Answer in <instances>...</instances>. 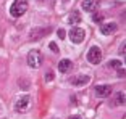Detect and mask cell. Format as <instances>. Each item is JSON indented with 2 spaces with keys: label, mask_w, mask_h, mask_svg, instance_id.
Instances as JSON below:
<instances>
[{
  "label": "cell",
  "mask_w": 126,
  "mask_h": 119,
  "mask_svg": "<svg viewBox=\"0 0 126 119\" xmlns=\"http://www.w3.org/2000/svg\"><path fill=\"white\" fill-rule=\"evenodd\" d=\"M116 31V24L115 23H107V24H102L100 26V32L104 34V36H110Z\"/></svg>",
  "instance_id": "9c48e42d"
},
{
  "label": "cell",
  "mask_w": 126,
  "mask_h": 119,
  "mask_svg": "<svg viewBox=\"0 0 126 119\" xmlns=\"http://www.w3.org/2000/svg\"><path fill=\"white\" fill-rule=\"evenodd\" d=\"M92 21L94 23H102L104 21V13H99V11H95L92 15Z\"/></svg>",
  "instance_id": "5bb4252c"
},
{
  "label": "cell",
  "mask_w": 126,
  "mask_h": 119,
  "mask_svg": "<svg viewBox=\"0 0 126 119\" xmlns=\"http://www.w3.org/2000/svg\"><path fill=\"white\" fill-rule=\"evenodd\" d=\"M87 60H89V63H92V64H99L100 61H102V52H100V48L97 45H94V47L89 48V52H87Z\"/></svg>",
  "instance_id": "277c9868"
},
{
  "label": "cell",
  "mask_w": 126,
  "mask_h": 119,
  "mask_svg": "<svg viewBox=\"0 0 126 119\" xmlns=\"http://www.w3.org/2000/svg\"><path fill=\"white\" fill-rule=\"evenodd\" d=\"M79 21H81L79 11H71L70 15H68V23H70V24H78Z\"/></svg>",
  "instance_id": "7c38bea8"
},
{
  "label": "cell",
  "mask_w": 126,
  "mask_h": 119,
  "mask_svg": "<svg viewBox=\"0 0 126 119\" xmlns=\"http://www.w3.org/2000/svg\"><path fill=\"white\" fill-rule=\"evenodd\" d=\"M123 103H125V93L123 92L115 93V103L113 105H123Z\"/></svg>",
  "instance_id": "4fadbf2b"
},
{
  "label": "cell",
  "mask_w": 126,
  "mask_h": 119,
  "mask_svg": "<svg viewBox=\"0 0 126 119\" xmlns=\"http://www.w3.org/2000/svg\"><path fill=\"white\" fill-rule=\"evenodd\" d=\"M71 68H73V63H71L70 60H62V61H60L58 63V71L60 72H70V69Z\"/></svg>",
  "instance_id": "8fae6325"
},
{
  "label": "cell",
  "mask_w": 126,
  "mask_h": 119,
  "mask_svg": "<svg viewBox=\"0 0 126 119\" xmlns=\"http://www.w3.org/2000/svg\"><path fill=\"white\" fill-rule=\"evenodd\" d=\"M89 82V76H86V74H79V76H74V77H71V84L76 87H82L86 85Z\"/></svg>",
  "instance_id": "52a82bcc"
},
{
  "label": "cell",
  "mask_w": 126,
  "mask_h": 119,
  "mask_svg": "<svg viewBox=\"0 0 126 119\" xmlns=\"http://www.w3.org/2000/svg\"><path fill=\"white\" fill-rule=\"evenodd\" d=\"M32 105V100H31L29 95H23V97H18V100L15 101V111L18 113H28Z\"/></svg>",
  "instance_id": "7a4b0ae2"
},
{
  "label": "cell",
  "mask_w": 126,
  "mask_h": 119,
  "mask_svg": "<svg viewBox=\"0 0 126 119\" xmlns=\"http://www.w3.org/2000/svg\"><path fill=\"white\" fill-rule=\"evenodd\" d=\"M81 7L84 11H95L99 7V0H82Z\"/></svg>",
  "instance_id": "ba28073f"
},
{
  "label": "cell",
  "mask_w": 126,
  "mask_h": 119,
  "mask_svg": "<svg viewBox=\"0 0 126 119\" xmlns=\"http://www.w3.org/2000/svg\"><path fill=\"white\" fill-rule=\"evenodd\" d=\"M37 2H41V3H45V2H50V0H37Z\"/></svg>",
  "instance_id": "7402d4cb"
},
{
  "label": "cell",
  "mask_w": 126,
  "mask_h": 119,
  "mask_svg": "<svg viewBox=\"0 0 126 119\" xmlns=\"http://www.w3.org/2000/svg\"><path fill=\"white\" fill-rule=\"evenodd\" d=\"M116 72H118V77H125V69H123V68H118Z\"/></svg>",
  "instance_id": "ac0fdd59"
},
{
  "label": "cell",
  "mask_w": 126,
  "mask_h": 119,
  "mask_svg": "<svg viewBox=\"0 0 126 119\" xmlns=\"http://www.w3.org/2000/svg\"><path fill=\"white\" fill-rule=\"evenodd\" d=\"M42 53L39 52V50H31L29 53H28V64H29L31 68H41L42 64Z\"/></svg>",
  "instance_id": "3957f363"
},
{
  "label": "cell",
  "mask_w": 126,
  "mask_h": 119,
  "mask_svg": "<svg viewBox=\"0 0 126 119\" xmlns=\"http://www.w3.org/2000/svg\"><path fill=\"white\" fill-rule=\"evenodd\" d=\"M45 79H47V81H52V79H53V74H52V72H48V74L45 76Z\"/></svg>",
  "instance_id": "ffe728a7"
},
{
  "label": "cell",
  "mask_w": 126,
  "mask_h": 119,
  "mask_svg": "<svg viewBox=\"0 0 126 119\" xmlns=\"http://www.w3.org/2000/svg\"><path fill=\"white\" fill-rule=\"evenodd\" d=\"M58 37L60 39H65V37H66V32H65L63 29H58Z\"/></svg>",
  "instance_id": "e0dca14e"
},
{
  "label": "cell",
  "mask_w": 126,
  "mask_h": 119,
  "mask_svg": "<svg viewBox=\"0 0 126 119\" xmlns=\"http://www.w3.org/2000/svg\"><path fill=\"white\" fill-rule=\"evenodd\" d=\"M125 45H126V42H123L121 47H120V53H121V55H125Z\"/></svg>",
  "instance_id": "d6986e66"
},
{
  "label": "cell",
  "mask_w": 126,
  "mask_h": 119,
  "mask_svg": "<svg viewBox=\"0 0 126 119\" xmlns=\"http://www.w3.org/2000/svg\"><path fill=\"white\" fill-rule=\"evenodd\" d=\"M44 32H45L44 27H34V29L31 31V34H29V40H39L41 37L45 36Z\"/></svg>",
  "instance_id": "30bf717a"
},
{
  "label": "cell",
  "mask_w": 126,
  "mask_h": 119,
  "mask_svg": "<svg viewBox=\"0 0 126 119\" xmlns=\"http://www.w3.org/2000/svg\"><path fill=\"white\" fill-rule=\"evenodd\" d=\"M70 119H82L81 116H70Z\"/></svg>",
  "instance_id": "44dd1931"
},
{
  "label": "cell",
  "mask_w": 126,
  "mask_h": 119,
  "mask_svg": "<svg viewBox=\"0 0 126 119\" xmlns=\"http://www.w3.org/2000/svg\"><path fill=\"white\" fill-rule=\"evenodd\" d=\"M48 47H50V50H52V52H57V53H58V47H57L55 42H50V45H48Z\"/></svg>",
  "instance_id": "2e32d148"
},
{
  "label": "cell",
  "mask_w": 126,
  "mask_h": 119,
  "mask_svg": "<svg viewBox=\"0 0 126 119\" xmlns=\"http://www.w3.org/2000/svg\"><path fill=\"white\" fill-rule=\"evenodd\" d=\"M84 37H86V32L81 27H73V29L70 31V39L74 44H81V42L84 40Z\"/></svg>",
  "instance_id": "5b68a950"
},
{
  "label": "cell",
  "mask_w": 126,
  "mask_h": 119,
  "mask_svg": "<svg viewBox=\"0 0 126 119\" xmlns=\"http://www.w3.org/2000/svg\"><path fill=\"white\" fill-rule=\"evenodd\" d=\"M111 93V87L107 84H102V85H95V95L99 98H107Z\"/></svg>",
  "instance_id": "8992f818"
},
{
  "label": "cell",
  "mask_w": 126,
  "mask_h": 119,
  "mask_svg": "<svg viewBox=\"0 0 126 119\" xmlns=\"http://www.w3.org/2000/svg\"><path fill=\"white\" fill-rule=\"evenodd\" d=\"M63 2H66V0H63Z\"/></svg>",
  "instance_id": "603a6c76"
},
{
  "label": "cell",
  "mask_w": 126,
  "mask_h": 119,
  "mask_svg": "<svg viewBox=\"0 0 126 119\" xmlns=\"http://www.w3.org/2000/svg\"><path fill=\"white\" fill-rule=\"evenodd\" d=\"M108 66H110V68H116V69H118V68H121V60H111L110 63H108Z\"/></svg>",
  "instance_id": "9a60e30c"
},
{
  "label": "cell",
  "mask_w": 126,
  "mask_h": 119,
  "mask_svg": "<svg viewBox=\"0 0 126 119\" xmlns=\"http://www.w3.org/2000/svg\"><path fill=\"white\" fill-rule=\"evenodd\" d=\"M26 11H28V2L26 0H15L13 5H11V8H10V15L13 18H19Z\"/></svg>",
  "instance_id": "6da1fadb"
}]
</instances>
